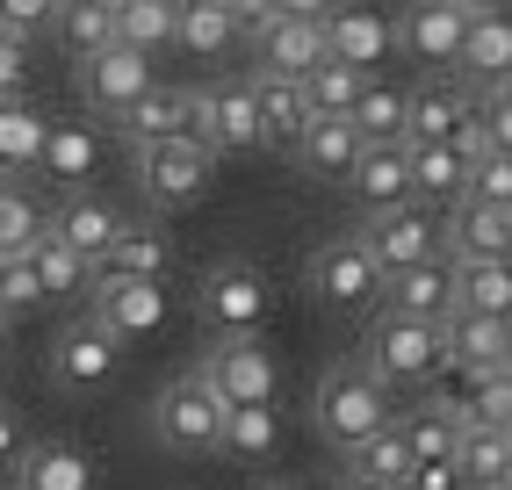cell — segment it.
<instances>
[{
    "label": "cell",
    "mask_w": 512,
    "mask_h": 490,
    "mask_svg": "<svg viewBox=\"0 0 512 490\" xmlns=\"http://www.w3.org/2000/svg\"><path fill=\"white\" fill-rule=\"evenodd\" d=\"M311 418H318V440L339 447V454H354L361 440H375L383 426H397V418H390V390H383V382H368L354 361L332 368V375L318 382Z\"/></svg>",
    "instance_id": "cell-1"
},
{
    "label": "cell",
    "mask_w": 512,
    "mask_h": 490,
    "mask_svg": "<svg viewBox=\"0 0 512 490\" xmlns=\"http://www.w3.org/2000/svg\"><path fill=\"white\" fill-rule=\"evenodd\" d=\"M195 375L210 382V397L224 411H275V397H282V368L260 339H210Z\"/></svg>",
    "instance_id": "cell-2"
},
{
    "label": "cell",
    "mask_w": 512,
    "mask_h": 490,
    "mask_svg": "<svg viewBox=\"0 0 512 490\" xmlns=\"http://www.w3.org/2000/svg\"><path fill=\"white\" fill-rule=\"evenodd\" d=\"M224 418H231V411L210 397V382L188 368V375H174V382L152 397V440H159L166 454H188V462H195V454H217Z\"/></svg>",
    "instance_id": "cell-3"
},
{
    "label": "cell",
    "mask_w": 512,
    "mask_h": 490,
    "mask_svg": "<svg viewBox=\"0 0 512 490\" xmlns=\"http://www.w3.org/2000/svg\"><path fill=\"white\" fill-rule=\"evenodd\" d=\"M253 51L267 80L303 87L325 65V8H267V22L253 29Z\"/></svg>",
    "instance_id": "cell-4"
},
{
    "label": "cell",
    "mask_w": 512,
    "mask_h": 490,
    "mask_svg": "<svg viewBox=\"0 0 512 490\" xmlns=\"http://www.w3.org/2000/svg\"><path fill=\"white\" fill-rule=\"evenodd\" d=\"M354 245L368 253V267L390 282V274H412V267L440 260V217L419 209V202H404V209H390V217H368L354 231Z\"/></svg>",
    "instance_id": "cell-5"
},
{
    "label": "cell",
    "mask_w": 512,
    "mask_h": 490,
    "mask_svg": "<svg viewBox=\"0 0 512 490\" xmlns=\"http://www.w3.org/2000/svg\"><path fill=\"white\" fill-rule=\"evenodd\" d=\"M440 361V332L433 325H412V318H375L368 325V346H361V375L383 382V390H404V382H426Z\"/></svg>",
    "instance_id": "cell-6"
},
{
    "label": "cell",
    "mask_w": 512,
    "mask_h": 490,
    "mask_svg": "<svg viewBox=\"0 0 512 490\" xmlns=\"http://www.w3.org/2000/svg\"><path fill=\"white\" fill-rule=\"evenodd\" d=\"M469 0H426V8H404L397 22H390V51H404V58H419V65H433L440 80L462 65V37H469Z\"/></svg>",
    "instance_id": "cell-7"
},
{
    "label": "cell",
    "mask_w": 512,
    "mask_h": 490,
    "mask_svg": "<svg viewBox=\"0 0 512 490\" xmlns=\"http://www.w3.org/2000/svg\"><path fill=\"white\" fill-rule=\"evenodd\" d=\"M195 310H202V325H210L217 339H253V325L267 318L260 267H246V260L210 267V274H202V289H195Z\"/></svg>",
    "instance_id": "cell-8"
},
{
    "label": "cell",
    "mask_w": 512,
    "mask_h": 490,
    "mask_svg": "<svg viewBox=\"0 0 512 490\" xmlns=\"http://www.w3.org/2000/svg\"><path fill=\"white\" fill-rule=\"evenodd\" d=\"M130 159H138V188H145L152 209H188V202H202V188H210V173H217V152L188 145V137L152 145V152H130Z\"/></svg>",
    "instance_id": "cell-9"
},
{
    "label": "cell",
    "mask_w": 512,
    "mask_h": 490,
    "mask_svg": "<svg viewBox=\"0 0 512 490\" xmlns=\"http://www.w3.org/2000/svg\"><path fill=\"white\" fill-rule=\"evenodd\" d=\"M188 137L202 152H260V123H253V87L246 80H210L195 87V123Z\"/></svg>",
    "instance_id": "cell-10"
},
{
    "label": "cell",
    "mask_w": 512,
    "mask_h": 490,
    "mask_svg": "<svg viewBox=\"0 0 512 490\" xmlns=\"http://www.w3.org/2000/svg\"><path fill=\"white\" fill-rule=\"evenodd\" d=\"M87 325H101L116 346L145 339L166 325V289L159 282H109V274H87Z\"/></svg>",
    "instance_id": "cell-11"
},
{
    "label": "cell",
    "mask_w": 512,
    "mask_h": 490,
    "mask_svg": "<svg viewBox=\"0 0 512 490\" xmlns=\"http://www.w3.org/2000/svg\"><path fill=\"white\" fill-rule=\"evenodd\" d=\"M303 289H311V303H325V310H361L375 289H383V274L368 267V253L354 238H332V245L311 253V267H303Z\"/></svg>",
    "instance_id": "cell-12"
},
{
    "label": "cell",
    "mask_w": 512,
    "mask_h": 490,
    "mask_svg": "<svg viewBox=\"0 0 512 490\" xmlns=\"http://www.w3.org/2000/svg\"><path fill=\"white\" fill-rule=\"evenodd\" d=\"M476 116V87L462 80H426L404 94V145H455Z\"/></svg>",
    "instance_id": "cell-13"
},
{
    "label": "cell",
    "mask_w": 512,
    "mask_h": 490,
    "mask_svg": "<svg viewBox=\"0 0 512 490\" xmlns=\"http://www.w3.org/2000/svg\"><path fill=\"white\" fill-rule=\"evenodd\" d=\"M188 123H195V87H159V80L116 116V130H123V145H130V152L174 145V137H188ZM188 145H195V137H188Z\"/></svg>",
    "instance_id": "cell-14"
},
{
    "label": "cell",
    "mask_w": 512,
    "mask_h": 490,
    "mask_svg": "<svg viewBox=\"0 0 512 490\" xmlns=\"http://www.w3.org/2000/svg\"><path fill=\"white\" fill-rule=\"evenodd\" d=\"M512 245V209H484V202H455L448 224H440V260L448 267H484L505 260Z\"/></svg>",
    "instance_id": "cell-15"
},
{
    "label": "cell",
    "mask_w": 512,
    "mask_h": 490,
    "mask_svg": "<svg viewBox=\"0 0 512 490\" xmlns=\"http://www.w3.org/2000/svg\"><path fill=\"white\" fill-rule=\"evenodd\" d=\"M152 87V58H138V51H101V58H87L80 65V101H87V109L101 116V123H116L123 109H130V101H138Z\"/></svg>",
    "instance_id": "cell-16"
},
{
    "label": "cell",
    "mask_w": 512,
    "mask_h": 490,
    "mask_svg": "<svg viewBox=\"0 0 512 490\" xmlns=\"http://www.w3.org/2000/svg\"><path fill=\"white\" fill-rule=\"evenodd\" d=\"M433 332H440V361H455V368L505 375V361H512V318H462V310H448Z\"/></svg>",
    "instance_id": "cell-17"
},
{
    "label": "cell",
    "mask_w": 512,
    "mask_h": 490,
    "mask_svg": "<svg viewBox=\"0 0 512 490\" xmlns=\"http://www.w3.org/2000/svg\"><path fill=\"white\" fill-rule=\"evenodd\" d=\"M123 224H130V217H123L116 202H101V195H73V202H65L44 231H51V238L65 245V253H73V260L94 274V260H101V253H109V245L123 238Z\"/></svg>",
    "instance_id": "cell-18"
},
{
    "label": "cell",
    "mask_w": 512,
    "mask_h": 490,
    "mask_svg": "<svg viewBox=\"0 0 512 490\" xmlns=\"http://www.w3.org/2000/svg\"><path fill=\"white\" fill-rule=\"evenodd\" d=\"M375 296H383V318L440 325V318L455 310V267H448V260H426V267H412V274H390Z\"/></svg>",
    "instance_id": "cell-19"
},
{
    "label": "cell",
    "mask_w": 512,
    "mask_h": 490,
    "mask_svg": "<svg viewBox=\"0 0 512 490\" xmlns=\"http://www.w3.org/2000/svg\"><path fill=\"white\" fill-rule=\"evenodd\" d=\"M325 58L368 80L375 65L390 58V15H368V8H325Z\"/></svg>",
    "instance_id": "cell-20"
},
{
    "label": "cell",
    "mask_w": 512,
    "mask_h": 490,
    "mask_svg": "<svg viewBox=\"0 0 512 490\" xmlns=\"http://www.w3.org/2000/svg\"><path fill=\"white\" fill-rule=\"evenodd\" d=\"M51 368H58V382L65 390H101V382H109L116 368H123V346L101 332V325H65L58 332V346H51Z\"/></svg>",
    "instance_id": "cell-21"
},
{
    "label": "cell",
    "mask_w": 512,
    "mask_h": 490,
    "mask_svg": "<svg viewBox=\"0 0 512 490\" xmlns=\"http://www.w3.org/2000/svg\"><path fill=\"white\" fill-rule=\"evenodd\" d=\"M347 188H354V202L368 209V217L404 209V202H412V159H404V145H361Z\"/></svg>",
    "instance_id": "cell-22"
},
{
    "label": "cell",
    "mask_w": 512,
    "mask_h": 490,
    "mask_svg": "<svg viewBox=\"0 0 512 490\" xmlns=\"http://www.w3.org/2000/svg\"><path fill=\"white\" fill-rule=\"evenodd\" d=\"M455 73H469L462 87H505V73H512V22H505V8H476L469 15Z\"/></svg>",
    "instance_id": "cell-23"
},
{
    "label": "cell",
    "mask_w": 512,
    "mask_h": 490,
    "mask_svg": "<svg viewBox=\"0 0 512 490\" xmlns=\"http://www.w3.org/2000/svg\"><path fill=\"white\" fill-rule=\"evenodd\" d=\"M166 267H174V245L159 224H123V238L94 260V274H109V282H159V289H166Z\"/></svg>",
    "instance_id": "cell-24"
},
{
    "label": "cell",
    "mask_w": 512,
    "mask_h": 490,
    "mask_svg": "<svg viewBox=\"0 0 512 490\" xmlns=\"http://www.w3.org/2000/svg\"><path fill=\"white\" fill-rule=\"evenodd\" d=\"M455 476L462 490H512V426H462Z\"/></svg>",
    "instance_id": "cell-25"
},
{
    "label": "cell",
    "mask_w": 512,
    "mask_h": 490,
    "mask_svg": "<svg viewBox=\"0 0 512 490\" xmlns=\"http://www.w3.org/2000/svg\"><path fill=\"white\" fill-rule=\"evenodd\" d=\"M289 152H296V166L311 173V181H339V188H347V173H354V159H361V137H354V123L311 116Z\"/></svg>",
    "instance_id": "cell-26"
},
{
    "label": "cell",
    "mask_w": 512,
    "mask_h": 490,
    "mask_svg": "<svg viewBox=\"0 0 512 490\" xmlns=\"http://www.w3.org/2000/svg\"><path fill=\"white\" fill-rule=\"evenodd\" d=\"M15 490H94V469H87V454L80 447H65V440H29L15 454Z\"/></svg>",
    "instance_id": "cell-27"
},
{
    "label": "cell",
    "mask_w": 512,
    "mask_h": 490,
    "mask_svg": "<svg viewBox=\"0 0 512 490\" xmlns=\"http://www.w3.org/2000/svg\"><path fill=\"white\" fill-rule=\"evenodd\" d=\"M246 87H253V123H260V145H267V152H289L296 137H303V123H311V109H303V87L267 80V73H253Z\"/></svg>",
    "instance_id": "cell-28"
},
{
    "label": "cell",
    "mask_w": 512,
    "mask_h": 490,
    "mask_svg": "<svg viewBox=\"0 0 512 490\" xmlns=\"http://www.w3.org/2000/svg\"><path fill=\"white\" fill-rule=\"evenodd\" d=\"M404 159H412V202L419 209H440V202H462L469 188V159L455 145H404Z\"/></svg>",
    "instance_id": "cell-29"
},
{
    "label": "cell",
    "mask_w": 512,
    "mask_h": 490,
    "mask_svg": "<svg viewBox=\"0 0 512 490\" xmlns=\"http://www.w3.org/2000/svg\"><path fill=\"white\" fill-rule=\"evenodd\" d=\"M51 37L73 51V65L116 51V0H65L58 22H51Z\"/></svg>",
    "instance_id": "cell-30"
},
{
    "label": "cell",
    "mask_w": 512,
    "mask_h": 490,
    "mask_svg": "<svg viewBox=\"0 0 512 490\" xmlns=\"http://www.w3.org/2000/svg\"><path fill=\"white\" fill-rule=\"evenodd\" d=\"M94 166H101V130H87V123H51V137H44V159H37V173H44V181H58V188H80Z\"/></svg>",
    "instance_id": "cell-31"
},
{
    "label": "cell",
    "mask_w": 512,
    "mask_h": 490,
    "mask_svg": "<svg viewBox=\"0 0 512 490\" xmlns=\"http://www.w3.org/2000/svg\"><path fill=\"white\" fill-rule=\"evenodd\" d=\"M51 123L29 109V101H0V173H37Z\"/></svg>",
    "instance_id": "cell-32"
},
{
    "label": "cell",
    "mask_w": 512,
    "mask_h": 490,
    "mask_svg": "<svg viewBox=\"0 0 512 490\" xmlns=\"http://www.w3.org/2000/svg\"><path fill=\"white\" fill-rule=\"evenodd\" d=\"M174 0H116V44L152 58L159 44H174Z\"/></svg>",
    "instance_id": "cell-33"
},
{
    "label": "cell",
    "mask_w": 512,
    "mask_h": 490,
    "mask_svg": "<svg viewBox=\"0 0 512 490\" xmlns=\"http://www.w3.org/2000/svg\"><path fill=\"white\" fill-rule=\"evenodd\" d=\"M174 44L195 58H217L238 44V22H231V0H195V8L174 15Z\"/></svg>",
    "instance_id": "cell-34"
},
{
    "label": "cell",
    "mask_w": 512,
    "mask_h": 490,
    "mask_svg": "<svg viewBox=\"0 0 512 490\" xmlns=\"http://www.w3.org/2000/svg\"><path fill=\"white\" fill-rule=\"evenodd\" d=\"M347 123H354V137H361V145H404V87H390V80H368Z\"/></svg>",
    "instance_id": "cell-35"
},
{
    "label": "cell",
    "mask_w": 512,
    "mask_h": 490,
    "mask_svg": "<svg viewBox=\"0 0 512 490\" xmlns=\"http://www.w3.org/2000/svg\"><path fill=\"white\" fill-rule=\"evenodd\" d=\"M217 454H231V462H246V469L275 462V454H282V418H275V411H231Z\"/></svg>",
    "instance_id": "cell-36"
},
{
    "label": "cell",
    "mask_w": 512,
    "mask_h": 490,
    "mask_svg": "<svg viewBox=\"0 0 512 490\" xmlns=\"http://www.w3.org/2000/svg\"><path fill=\"white\" fill-rule=\"evenodd\" d=\"M455 310H462V318H505V310H512V267L505 260L455 267Z\"/></svg>",
    "instance_id": "cell-37"
},
{
    "label": "cell",
    "mask_w": 512,
    "mask_h": 490,
    "mask_svg": "<svg viewBox=\"0 0 512 490\" xmlns=\"http://www.w3.org/2000/svg\"><path fill=\"white\" fill-rule=\"evenodd\" d=\"M29 274H37V289H44V303H65V296H87V267L65 253V245L51 238V231H37L29 238Z\"/></svg>",
    "instance_id": "cell-38"
},
{
    "label": "cell",
    "mask_w": 512,
    "mask_h": 490,
    "mask_svg": "<svg viewBox=\"0 0 512 490\" xmlns=\"http://www.w3.org/2000/svg\"><path fill=\"white\" fill-rule=\"evenodd\" d=\"M419 390H426V411H433V418H455V426H469L484 375H476V368H455V361H433V375L419 382Z\"/></svg>",
    "instance_id": "cell-39"
},
{
    "label": "cell",
    "mask_w": 512,
    "mask_h": 490,
    "mask_svg": "<svg viewBox=\"0 0 512 490\" xmlns=\"http://www.w3.org/2000/svg\"><path fill=\"white\" fill-rule=\"evenodd\" d=\"M404 476H412V454H404V433L397 426H383L375 440H361L347 454V483H397L404 490Z\"/></svg>",
    "instance_id": "cell-40"
},
{
    "label": "cell",
    "mask_w": 512,
    "mask_h": 490,
    "mask_svg": "<svg viewBox=\"0 0 512 490\" xmlns=\"http://www.w3.org/2000/svg\"><path fill=\"white\" fill-rule=\"evenodd\" d=\"M361 87H368L361 73H347V65H332V58H325L318 73L303 80V109H311V116H332V123H347V116H354V101H361Z\"/></svg>",
    "instance_id": "cell-41"
},
{
    "label": "cell",
    "mask_w": 512,
    "mask_h": 490,
    "mask_svg": "<svg viewBox=\"0 0 512 490\" xmlns=\"http://www.w3.org/2000/svg\"><path fill=\"white\" fill-rule=\"evenodd\" d=\"M397 433H404V454H412V469L455 462V440H462V426H455V418H433V411H419V418H397Z\"/></svg>",
    "instance_id": "cell-42"
},
{
    "label": "cell",
    "mask_w": 512,
    "mask_h": 490,
    "mask_svg": "<svg viewBox=\"0 0 512 490\" xmlns=\"http://www.w3.org/2000/svg\"><path fill=\"white\" fill-rule=\"evenodd\" d=\"M44 231V217H37V202H29L15 181H0V260L8 253H29V238Z\"/></svg>",
    "instance_id": "cell-43"
},
{
    "label": "cell",
    "mask_w": 512,
    "mask_h": 490,
    "mask_svg": "<svg viewBox=\"0 0 512 490\" xmlns=\"http://www.w3.org/2000/svg\"><path fill=\"white\" fill-rule=\"evenodd\" d=\"M462 202L512 209V152H484V159H469V188H462Z\"/></svg>",
    "instance_id": "cell-44"
},
{
    "label": "cell",
    "mask_w": 512,
    "mask_h": 490,
    "mask_svg": "<svg viewBox=\"0 0 512 490\" xmlns=\"http://www.w3.org/2000/svg\"><path fill=\"white\" fill-rule=\"evenodd\" d=\"M58 22V8H51V0H0V37H8V44H37L44 37V29Z\"/></svg>",
    "instance_id": "cell-45"
},
{
    "label": "cell",
    "mask_w": 512,
    "mask_h": 490,
    "mask_svg": "<svg viewBox=\"0 0 512 490\" xmlns=\"http://www.w3.org/2000/svg\"><path fill=\"white\" fill-rule=\"evenodd\" d=\"M22 310H44V289H37V274H29L22 253L0 260V318H22Z\"/></svg>",
    "instance_id": "cell-46"
},
{
    "label": "cell",
    "mask_w": 512,
    "mask_h": 490,
    "mask_svg": "<svg viewBox=\"0 0 512 490\" xmlns=\"http://www.w3.org/2000/svg\"><path fill=\"white\" fill-rule=\"evenodd\" d=\"M512 418V368L505 375H484V390H476V418L469 426H505Z\"/></svg>",
    "instance_id": "cell-47"
},
{
    "label": "cell",
    "mask_w": 512,
    "mask_h": 490,
    "mask_svg": "<svg viewBox=\"0 0 512 490\" xmlns=\"http://www.w3.org/2000/svg\"><path fill=\"white\" fill-rule=\"evenodd\" d=\"M22 87H29V51L0 37V101H22Z\"/></svg>",
    "instance_id": "cell-48"
},
{
    "label": "cell",
    "mask_w": 512,
    "mask_h": 490,
    "mask_svg": "<svg viewBox=\"0 0 512 490\" xmlns=\"http://www.w3.org/2000/svg\"><path fill=\"white\" fill-rule=\"evenodd\" d=\"M15 454H22V426H15V411L0 404V469H15Z\"/></svg>",
    "instance_id": "cell-49"
},
{
    "label": "cell",
    "mask_w": 512,
    "mask_h": 490,
    "mask_svg": "<svg viewBox=\"0 0 512 490\" xmlns=\"http://www.w3.org/2000/svg\"><path fill=\"white\" fill-rule=\"evenodd\" d=\"M0 390H8V332H0Z\"/></svg>",
    "instance_id": "cell-50"
},
{
    "label": "cell",
    "mask_w": 512,
    "mask_h": 490,
    "mask_svg": "<svg viewBox=\"0 0 512 490\" xmlns=\"http://www.w3.org/2000/svg\"><path fill=\"white\" fill-rule=\"evenodd\" d=\"M339 490H397V483H339Z\"/></svg>",
    "instance_id": "cell-51"
},
{
    "label": "cell",
    "mask_w": 512,
    "mask_h": 490,
    "mask_svg": "<svg viewBox=\"0 0 512 490\" xmlns=\"http://www.w3.org/2000/svg\"><path fill=\"white\" fill-rule=\"evenodd\" d=\"M267 490H296V483H267Z\"/></svg>",
    "instance_id": "cell-52"
},
{
    "label": "cell",
    "mask_w": 512,
    "mask_h": 490,
    "mask_svg": "<svg viewBox=\"0 0 512 490\" xmlns=\"http://www.w3.org/2000/svg\"><path fill=\"white\" fill-rule=\"evenodd\" d=\"M0 325H8V318H0Z\"/></svg>",
    "instance_id": "cell-53"
}]
</instances>
